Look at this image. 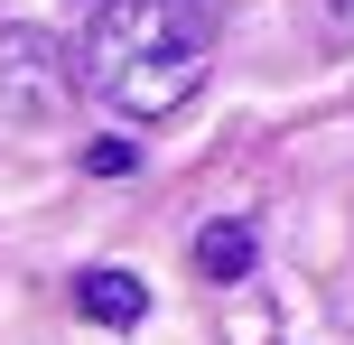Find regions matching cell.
I'll list each match as a JSON object with an SVG mask.
<instances>
[{
    "label": "cell",
    "instance_id": "5b68a950",
    "mask_svg": "<svg viewBox=\"0 0 354 345\" xmlns=\"http://www.w3.org/2000/svg\"><path fill=\"white\" fill-rule=\"evenodd\" d=\"M84 168H93V178H131V140H93Z\"/></svg>",
    "mask_w": 354,
    "mask_h": 345
},
{
    "label": "cell",
    "instance_id": "6da1fadb",
    "mask_svg": "<svg viewBox=\"0 0 354 345\" xmlns=\"http://www.w3.org/2000/svg\"><path fill=\"white\" fill-rule=\"evenodd\" d=\"M214 66V19L205 0H103L75 47V75L103 112L122 122H168V112L196 103Z\"/></svg>",
    "mask_w": 354,
    "mask_h": 345
},
{
    "label": "cell",
    "instance_id": "7a4b0ae2",
    "mask_svg": "<svg viewBox=\"0 0 354 345\" xmlns=\"http://www.w3.org/2000/svg\"><path fill=\"white\" fill-rule=\"evenodd\" d=\"M66 93H75V75H66V56H56V37H37V28L0 37V112H10L19 131H47L56 112H66Z\"/></svg>",
    "mask_w": 354,
    "mask_h": 345
},
{
    "label": "cell",
    "instance_id": "8992f818",
    "mask_svg": "<svg viewBox=\"0 0 354 345\" xmlns=\"http://www.w3.org/2000/svg\"><path fill=\"white\" fill-rule=\"evenodd\" d=\"M336 19H354V0H336Z\"/></svg>",
    "mask_w": 354,
    "mask_h": 345
},
{
    "label": "cell",
    "instance_id": "277c9868",
    "mask_svg": "<svg viewBox=\"0 0 354 345\" xmlns=\"http://www.w3.org/2000/svg\"><path fill=\"white\" fill-rule=\"evenodd\" d=\"M252 261H261V243H252V224H205V234H196V271H205V280H243L252 271Z\"/></svg>",
    "mask_w": 354,
    "mask_h": 345
},
{
    "label": "cell",
    "instance_id": "3957f363",
    "mask_svg": "<svg viewBox=\"0 0 354 345\" xmlns=\"http://www.w3.org/2000/svg\"><path fill=\"white\" fill-rule=\"evenodd\" d=\"M75 308H84L93 327H140V317H149V290L131 271H84V280H75Z\"/></svg>",
    "mask_w": 354,
    "mask_h": 345
}]
</instances>
